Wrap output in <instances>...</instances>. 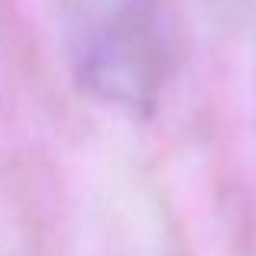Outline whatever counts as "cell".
<instances>
[{"instance_id": "obj_1", "label": "cell", "mask_w": 256, "mask_h": 256, "mask_svg": "<svg viewBox=\"0 0 256 256\" xmlns=\"http://www.w3.org/2000/svg\"><path fill=\"white\" fill-rule=\"evenodd\" d=\"M75 75L104 107L146 117L169 75V49L143 6H114L84 26L75 42Z\"/></svg>"}]
</instances>
